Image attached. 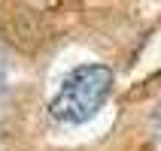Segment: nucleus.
<instances>
[{
    "instance_id": "1",
    "label": "nucleus",
    "mask_w": 161,
    "mask_h": 151,
    "mask_svg": "<svg viewBox=\"0 0 161 151\" xmlns=\"http://www.w3.org/2000/svg\"><path fill=\"white\" fill-rule=\"evenodd\" d=\"M109 88H113V70L109 67H100V63L76 67L58 88L49 112L58 121L82 124L103 106V100L109 97Z\"/></svg>"
}]
</instances>
